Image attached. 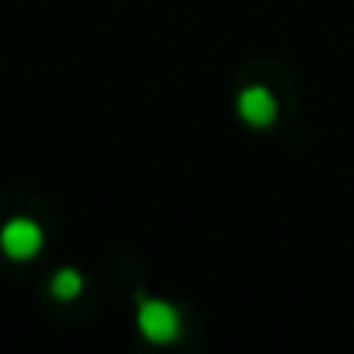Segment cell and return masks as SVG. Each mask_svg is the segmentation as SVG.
<instances>
[{
	"label": "cell",
	"mask_w": 354,
	"mask_h": 354,
	"mask_svg": "<svg viewBox=\"0 0 354 354\" xmlns=\"http://www.w3.org/2000/svg\"><path fill=\"white\" fill-rule=\"evenodd\" d=\"M134 320H138L141 337L151 341V344H172V341H179V334H183V317H179V310H176L172 303H165V299H141Z\"/></svg>",
	"instance_id": "6da1fadb"
},
{
	"label": "cell",
	"mask_w": 354,
	"mask_h": 354,
	"mask_svg": "<svg viewBox=\"0 0 354 354\" xmlns=\"http://www.w3.org/2000/svg\"><path fill=\"white\" fill-rule=\"evenodd\" d=\"M41 244H45V234H41V227H38L31 217H14V221H7V224L0 227V248H3V254L14 258V261L35 258V254L41 251Z\"/></svg>",
	"instance_id": "7a4b0ae2"
},
{
	"label": "cell",
	"mask_w": 354,
	"mask_h": 354,
	"mask_svg": "<svg viewBox=\"0 0 354 354\" xmlns=\"http://www.w3.org/2000/svg\"><path fill=\"white\" fill-rule=\"evenodd\" d=\"M237 118L244 120L248 127H272L275 118H279V100L268 86H244L237 93Z\"/></svg>",
	"instance_id": "3957f363"
},
{
	"label": "cell",
	"mask_w": 354,
	"mask_h": 354,
	"mask_svg": "<svg viewBox=\"0 0 354 354\" xmlns=\"http://www.w3.org/2000/svg\"><path fill=\"white\" fill-rule=\"evenodd\" d=\"M48 289H52V296H55V299H62V303H73V299L83 292V275H80L76 268H59V272L52 275Z\"/></svg>",
	"instance_id": "277c9868"
}]
</instances>
